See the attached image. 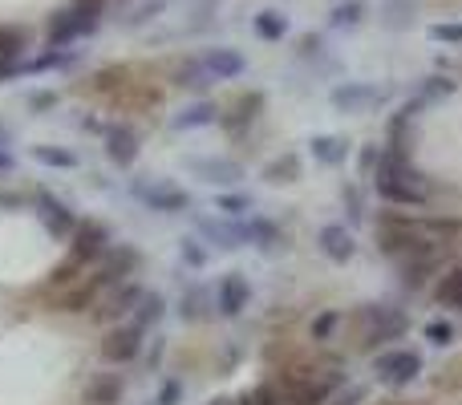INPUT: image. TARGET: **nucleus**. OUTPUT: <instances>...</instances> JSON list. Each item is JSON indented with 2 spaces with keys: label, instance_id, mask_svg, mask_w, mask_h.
I'll use <instances>...</instances> for the list:
<instances>
[{
  "label": "nucleus",
  "instance_id": "nucleus-12",
  "mask_svg": "<svg viewBox=\"0 0 462 405\" xmlns=\"http://www.w3.org/2000/svg\"><path fill=\"white\" fill-rule=\"evenodd\" d=\"M393 263H398L402 284L422 288L426 280H430L434 272L442 268V247H418V252H406L402 260H393Z\"/></svg>",
  "mask_w": 462,
  "mask_h": 405
},
{
  "label": "nucleus",
  "instance_id": "nucleus-43",
  "mask_svg": "<svg viewBox=\"0 0 462 405\" xmlns=\"http://www.w3.org/2000/svg\"><path fill=\"white\" fill-rule=\"evenodd\" d=\"M179 255H183V263H191V268H208V247H199V239H183Z\"/></svg>",
  "mask_w": 462,
  "mask_h": 405
},
{
  "label": "nucleus",
  "instance_id": "nucleus-16",
  "mask_svg": "<svg viewBox=\"0 0 462 405\" xmlns=\"http://www.w3.org/2000/svg\"><path fill=\"white\" fill-rule=\"evenodd\" d=\"M94 29H97L94 16H81V13H73V8H65V13H57L53 24H49V45L61 49V45H69V41H78V37H89Z\"/></svg>",
  "mask_w": 462,
  "mask_h": 405
},
{
  "label": "nucleus",
  "instance_id": "nucleus-17",
  "mask_svg": "<svg viewBox=\"0 0 462 405\" xmlns=\"http://www.w3.org/2000/svg\"><path fill=\"white\" fill-rule=\"evenodd\" d=\"M247 300H252V284H247L239 272H227V276L219 280V292H216L219 317H239V312L247 308Z\"/></svg>",
  "mask_w": 462,
  "mask_h": 405
},
{
  "label": "nucleus",
  "instance_id": "nucleus-40",
  "mask_svg": "<svg viewBox=\"0 0 462 405\" xmlns=\"http://www.w3.org/2000/svg\"><path fill=\"white\" fill-rule=\"evenodd\" d=\"M422 336L434 349H447V345H455V325H450V320H430V325L422 328Z\"/></svg>",
  "mask_w": 462,
  "mask_h": 405
},
{
  "label": "nucleus",
  "instance_id": "nucleus-49",
  "mask_svg": "<svg viewBox=\"0 0 462 405\" xmlns=\"http://www.w3.org/2000/svg\"><path fill=\"white\" fill-rule=\"evenodd\" d=\"M345 207H349V219L357 223L361 219V191L357 187H345Z\"/></svg>",
  "mask_w": 462,
  "mask_h": 405
},
{
  "label": "nucleus",
  "instance_id": "nucleus-23",
  "mask_svg": "<svg viewBox=\"0 0 462 405\" xmlns=\"http://www.w3.org/2000/svg\"><path fill=\"white\" fill-rule=\"evenodd\" d=\"M122 393H126V382L122 373H97L86 390V405H118Z\"/></svg>",
  "mask_w": 462,
  "mask_h": 405
},
{
  "label": "nucleus",
  "instance_id": "nucleus-37",
  "mask_svg": "<svg viewBox=\"0 0 462 405\" xmlns=\"http://www.w3.org/2000/svg\"><path fill=\"white\" fill-rule=\"evenodd\" d=\"M239 405H284V390L280 385H272V382H263V385H255V390H247L244 398H236Z\"/></svg>",
  "mask_w": 462,
  "mask_h": 405
},
{
  "label": "nucleus",
  "instance_id": "nucleus-31",
  "mask_svg": "<svg viewBox=\"0 0 462 405\" xmlns=\"http://www.w3.org/2000/svg\"><path fill=\"white\" fill-rule=\"evenodd\" d=\"M455 89H458V81L434 73V78H426L422 86H418V102H422V106H439V102H447V97H455Z\"/></svg>",
  "mask_w": 462,
  "mask_h": 405
},
{
  "label": "nucleus",
  "instance_id": "nucleus-48",
  "mask_svg": "<svg viewBox=\"0 0 462 405\" xmlns=\"http://www.w3.org/2000/svg\"><path fill=\"white\" fill-rule=\"evenodd\" d=\"M73 13H81V16H94V21H97V16H102V8H106V0H73Z\"/></svg>",
  "mask_w": 462,
  "mask_h": 405
},
{
  "label": "nucleus",
  "instance_id": "nucleus-22",
  "mask_svg": "<svg viewBox=\"0 0 462 405\" xmlns=\"http://www.w3.org/2000/svg\"><path fill=\"white\" fill-rule=\"evenodd\" d=\"M219 122V106L216 102H191L187 110H179L175 118H171V130H203V126H216Z\"/></svg>",
  "mask_w": 462,
  "mask_h": 405
},
{
  "label": "nucleus",
  "instance_id": "nucleus-18",
  "mask_svg": "<svg viewBox=\"0 0 462 405\" xmlns=\"http://www.w3.org/2000/svg\"><path fill=\"white\" fill-rule=\"evenodd\" d=\"M199 61H203V69H208L216 81H231V78H244V73H247V57L239 53V49H227V45L208 49Z\"/></svg>",
  "mask_w": 462,
  "mask_h": 405
},
{
  "label": "nucleus",
  "instance_id": "nucleus-19",
  "mask_svg": "<svg viewBox=\"0 0 462 405\" xmlns=\"http://www.w3.org/2000/svg\"><path fill=\"white\" fill-rule=\"evenodd\" d=\"M37 215H41V223H45L49 231H53L57 239H69L73 235V227H78V219H73V211L65 207L57 195H49V191H41L37 195Z\"/></svg>",
  "mask_w": 462,
  "mask_h": 405
},
{
  "label": "nucleus",
  "instance_id": "nucleus-20",
  "mask_svg": "<svg viewBox=\"0 0 462 405\" xmlns=\"http://www.w3.org/2000/svg\"><path fill=\"white\" fill-rule=\"evenodd\" d=\"M317 244L333 263H349L353 255H357V239H353V231L345 227V223H328V227H320Z\"/></svg>",
  "mask_w": 462,
  "mask_h": 405
},
{
  "label": "nucleus",
  "instance_id": "nucleus-46",
  "mask_svg": "<svg viewBox=\"0 0 462 405\" xmlns=\"http://www.w3.org/2000/svg\"><path fill=\"white\" fill-rule=\"evenodd\" d=\"M183 401V382H162V390H159V398H154V405H179Z\"/></svg>",
  "mask_w": 462,
  "mask_h": 405
},
{
  "label": "nucleus",
  "instance_id": "nucleus-2",
  "mask_svg": "<svg viewBox=\"0 0 462 405\" xmlns=\"http://www.w3.org/2000/svg\"><path fill=\"white\" fill-rule=\"evenodd\" d=\"M374 187L390 207H426L430 203V183L426 175L393 146H382V159L374 170Z\"/></svg>",
  "mask_w": 462,
  "mask_h": 405
},
{
  "label": "nucleus",
  "instance_id": "nucleus-51",
  "mask_svg": "<svg viewBox=\"0 0 462 405\" xmlns=\"http://www.w3.org/2000/svg\"><path fill=\"white\" fill-rule=\"evenodd\" d=\"M29 106H32V110H53V106H57V94H32Z\"/></svg>",
  "mask_w": 462,
  "mask_h": 405
},
{
  "label": "nucleus",
  "instance_id": "nucleus-21",
  "mask_svg": "<svg viewBox=\"0 0 462 405\" xmlns=\"http://www.w3.org/2000/svg\"><path fill=\"white\" fill-rule=\"evenodd\" d=\"M195 227H199V235H203V239H211V244H216L219 252H236V247H244V244H247V235H244V223L199 219V223H195Z\"/></svg>",
  "mask_w": 462,
  "mask_h": 405
},
{
  "label": "nucleus",
  "instance_id": "nucleus-53",
  "mask_svg": "<svg viewBox=\"0 0 462 405\" xmlns=\"http://www.w3.org/2000/svg\"><path fill=\"white\" fill-rule=\"evenodd\" d=\"M208 405H239L236 398H216V401H208Z\"/></svg>",
  "mask_w": 462,
  "mask_h": 405
},
{
  "label": "nucleus",
  "instance_id": "nucleus-54",
  "mask_svg": "<svg viewBox=\"0 0 462 405\" xmlns=\"http://www.w3.org/2000/svg\"><path fill=\"white\" fill-rule=\"evenodd\" d=\"M0 143H5V130H0Z\"/></svg>",
  "mask_w": 462,
  "mask_h": 405
},
{
  "label": "nucleus",
  "instance_id": "nucleus-15",
  "mask_svg": "<svg viewBox=\"0 0 462 405\" xmlns=\"http://www.w3.org/2000/svg\"><path fill=\"white\" fill-rule=\"evenodd\" d=\"M187 170L211 187H236L244 179V167L236 159H187Z\"/></svg>",
  "mask_w": 462,
  "mask_h": 405
},
{
  "label": "nucleus",
  "instance_id": "nucleus-29",
  "mask_svg": "<svg viewBox=\"0 0 462 405\" xmlns=\"http://www.w3.org/2000/svg\"><path fill=\"white\" fill-rule=\"evenodd\" d=\"M252 29L260 41H284L288 37V16L280 8H263V13L252 16Z\"/></svg>",
  "mask_w": 462,
  "mask_h": 405
},
{
  "label": "nucleus",
  "instance_id": "nucleus-27",
  "mask_svg": "<svg viewBox=\"0 0 462 405\" xmlns=\"http://www.w3.org/2000/svg\"><path fill=\"white\" fill-rule=\"evenodd\" d=\"M434 304H439V308H462V263H455V268H447L439 276Z\"/></svg>",
  "mask_w": 462,
  "mask_h": 405
},
{
  "label": "nucleus",
  "instance_id": "nucleus-24",
  "mask_svg": "<svg viewBox=\"0 0 462 405\" xmlns=\"http://www.w3.org/2000/svg\"><path fill=\"white\" fill-rule=\"evenodd\" d=\"M263 183H272V187L300 183V154L284 151V154H276L272 162H263Z\"/></svg>",
  "mask_w": 462,
  "mask_h": 405
},
{
  "label": "nucleus",
  "instance_id": "nucleus-45",
  "mask_svg": "<svg viewBox=\"0 0 462 405\" xmlns=\"http://www.w3.org/2000/svg\"><path fill=\"white\" fill-rule=\"evenodd\" d=\"M203 304H208V296H203L199 288H191V292L183 296V317L187 320H199L203 317Z\"/></svg>",
  "mask_w": 462,
  "mask_h": 405
},
{
  "label": "nucleus",
  "instance_id": "nucleus-32",
  "mask_svg": "<svg viewBox=\"0 0 462 405\" xmlns=\"http://www.w3.org/2000/svg\"><path fill=\"white\" fill-rule=\"evenodd\" d=\"M244 235H247V244H255L260 252H276V247H280V227H276V223H268V219L244 223Z\"/></svg>",
  "mask_w": 462,
  "mask_h": 405
},
{
  "label": "nucleus",
  "instance_id": "nucleus-14",
  "mask_svg": "<svg viewBox=\"0 0 462 405\" xmlns=\"http://www.w3.org/2000/svg\"><path fill=\"white\" fill-rule=\"evenodd\" d=\"M134 195L151 207V211H162V215H179L191 207V195L179 191V187H167V183H134Z\"/></svg>",
  "mask_w": 462,
  "mask_h": 405
},
{
  "label": "nucleus",
  "instance_id": "nucleus-36",
  "mask_svg": "<svg viewBox=\"0 0 462 405\" xmlns=\"http://www.w3.org/2000/svg\"><path fill=\"white\" fill-rule=\"evenodd\" d=\"M81 272H86V263H78V260H73V255H69V260H65V263H57V268H53V276H49L45 292H61V288H69L73 280L81 276Z\"/></svg>",
  "mask_w": 462,
  "mask_h": 405
},
{
  "label": "nucleus",
  "instance_id": "nucleus-34",
  "mask_svg": "<svg viewBox=\"0 0 462 405\" xmlns=\"http://www.w3.org/2000/svg\"><path fill=\"white\" fill-rule=\"evenodd\" d=\"M32 159L41 167H57V170H78V154L65 146H32Z\"/></svg>",
  "mask_w": 462,
  "mask_h": 405
},
{
  "label": "nucleus",
  "instance_id": "nucleus-8",
  "mask_svg": "<svg viewBox=\"0 0 462 405\" xmlns=\"http://www.w3.org/2000/svg\"><path fill=\"white\" fill-rule=\"evenodd\" d=\"M97 296H102V280L94 272H81L69 288L49 292V304H53V312H86V308H94Z\"/></svg>",
  "mask_w": 462,
  "mask_h": 405
},
{
  "label": "nucleus",
  "instance_id": "nucleus-38",
  "mask_svg": "<svg viewBox=\"0 0 462 405\" xmlns=\"http://www.w3.org/2000/svg\"><path fill=\"white\" fill-rule=\"evenodd\" d=\"M216 211L231 215V219H244V215L252 211V195H244V191H227V195H219V199H216Z\"/></svg>",
  "mask_w": 462,
  "mask_h": 405
},
{
  "label": "nucleus",
  "instance_id": "nucleus-13",
  "mask_svg": "<svg viewBox=\"0 0 462 405\" xmlns=\"http://www.w3.org/2000/svg\"><path fill=\"white\" fill-rule=\"evenodd\" d=\"M102 143H106V159L114 167H134L138 159V130L126 126V122H110L102 130Z\"/></svg>",
  "mask_w": 462,
  "mask_h": 405
},
{
  "label": "nucleus",
  "instance_id": "nucleus-39",
  "mask_svg": "<svg viewBox=\"0 0 462 405\" xmlns=\"http://www.w3.org/2000/svg\"><path fill=\"white\" fill-rule=\"evenodd\" d=\"M21 49H24V29L0 24V61H8V57H21Z\"/></svg>",
  "mask_w": 462,
  "mask_h": 405
},
{
  "label": "nucleus",
  "instance_id": "nucleus-35",
  "mask_svg": "<svg viewBox=\"0 0 462 405\" xmlns=\"http://www.w3.org/2000/svg\"><path fill=\"white\" fill-rule=\"evenodd\" d=\"M175 86H183V89H208V86H216V78L203 69V61H183L175 69Z\"/></svg>",
  "mask_w": 462,
  "mask_h": 405
},
{
  "label": "nucleus",
  "instance_id": "nucleus-50",
  "mask_svg": "<svg viewBox=\"0 0 462 405\" xmlns=\"http://www.w3.org/2000/svg\"><path fill=\"white\" fill-rule=\"evenodd\" d=\"M361 401H365V390H349V393H341V398H333L325 405H361Z\"/></svg>",
  "mask_w": 462,
  "mask_h": 405
},
{
  "label": "nucleus",
  "instance_id": "nucleus-9",
  "mask_svg": "<svg viewBox=\"0 0 462 405\" xmlns=\"http://www.w3.org/2000/svg\"><path fill=\"white\" fill-rule=\"evenodd\" d=\"M138 272V252L130 244H110L106 247V255L97 260L94 276L102 280V288H114V284H126L130 276Z\"/></svg>",
  "mask_w": 462,
  "mask_h": 405
},
{
  "label": "nucleus",
  "instance_id": "nucleus-25",
  "mask_svg": "<svg viewBox=\"0 0 462 405\" xmlns=\"http://www.w3.org/2000/svg\"><path fill=\"white\" fill-rule=\"evenodd\" d=\"M309 151H312V159H317L320 167H341V162L349 159V143H345L341 134H317L309 143Z\"/></svg>",
  "mask_w": 462,
  "mask_h": 405
},
{
  "label": "nucleus",
  "instance_id": "nucleus-26",
  "mask_svg": "<svg viewBox=\"0 0 462 405\" xmlns=\"http://www.w3.org/2000/svg\"><path fill=\"white\" fill-rule=\"evenodd\" d=\"M418 21V0H382V29L406 32Z\"/></svg>",
  "mask_w": 462,
  "mask_h": 405
},
{
  "label": "nucleus",
  "instance_id": "nucleus-3",
  "mask_svg": "<svg viewBox=\"0 0 462 405\" xmlns=\"http://www.w3.org/2000/svg\"><path fill=\"white\" fill-rule=\"evenodd\" d=\"M357 320H361V345L365 349H374L382 341H398L406 333V317L398 308H385V304H365L357 312Z\"/></svg>",
  "mask_w": 462,
  "mask_h": 405
},
{
  "label": "nucleus",
  "instance_id": "nucleus-42",
  "mask_svg": "<svg viewBox=\"0 0 462 405\" xmlns=\"http://www.w3.org/2000/svg\"><path fill=\"white\" fill-rule=\"evenodd\" d=\"M69 61V57L61 53V49H49V53H41V57H32L29 65H24V73H41V69H61V65Z\"/></svg>",
  "mask_w": 462,
  "mask_h": 405
},
{
  "label": "nucleus",
  "instance_id": "nucleus-47",
  "mask_svg": "<svg viewBox=\"0 0 462 405\" xmlns=\"http://www.w3.org/2000/svg\"><path fill=\"white\" fill-rule=\"evenodd\" d=\"M377 159H382V146H377V143H369L365 151H361V175H365V179H374Z\"/></svg>",
  "mask_w": 462,
  "mask_h": 405
},
{
  "label": "nucleus",
  "instance_id": "nucleus-44",
  "mask_svg": "<svg viewBox=\"0 0 462 405\" xmlns=\"http://www.w3.org/2000/svg\"><path fill=\"white\" fill-rule=\"evenodd\" d=\"M337 325H341V317H337V312H320L317 320H312V341H328V336L337 333Z\"/></svg>",
  "mask_w": 462,
  "mask_h": 405
},
{
  "label": "nucleus",
  "instance_id": "nucleus-6",
  "mask_svg": "<svg viewBox=\"0 0 462 405\" xmlns=\"http://www.w3.org/2000/svg\"><path fill=\"white\" fill-rule=\"evenodd\" d=\"M143 345H146V328L134 325V320H122L102 336V361L106 365H130L143 353Z\"/></svg>",
  "mask_w": 462,
  "mask_h": 405
},
{
  "label": "nucleus",
  "instance_id": "nucleus-4",
  "mask_svg": "<svg viewBox=\"0 0 462 405\" xmlns=\"http://www.w3.org/2000/svg\"><path fill=\"white\" fill-rule=\"evenodd\" d=\"M328 102L341 114H369L390 102V89L377 86V81H341V86L328 94Z\"/></svg>",
  "mask_w": 462,
  "mask_h": 405
},
{
  "label": "nucleus",
  "instance_id": "nucleus-11",
  "mask_svg": "<svg viewBox=\"0 0 462 405\" xmlns=\"http://www.w3.org/2000/svg\"><path fill=\"white\" fill-rule=\"evenodd\" d=\"M102 300H97V320H126V317H134V308H138V300H143V292L146 288H138V284H114V288H102Z\"/></svg>",
  "mask_w": 462,
  "mask_h": 405
},
{
  "label": "nucleus",
  "instance_id": "nucleus-33",
  "mask_svg": "<svg viewBox=\"0 0 462 405\" xmlns=\"http://www.w3.org/2000/svg\"><path fill=\"white\" fill-rule=\"evenodd\" d=\"M162 317H167V300H162V292H143V300H138V308H134V325L154 328Z\"/></svg>",
  "mask_w": 462,
  "mask_h": 405
},
{
  "label": "nucleus",
  "instance_id": "nucleus-28",
  "mask_svg": "<svg viewBox=\"0 0 462 405\" xmlns=\"http://www.w3.org/2000/svg\"><path fill=\"white\" fill-rule=\"evenodd\" d=\"M365 13H369L365 0H337L333 13H328V29H337V32L357 29V24L365 21Z\"/></svg>",
  "mask_w": 462,
  "mask_h": 405
},
{
  "label": "nucleus",
  "instance_id": "nucleus-1",
  "mask_svg": "<svg viewBox=\"0 0 462 405\" xmlns=\"http://www.w3.org/2000/svg\"><path fill=\"white\" fill-rule=\"evenodd\" d=\"M462 235V219H418L410 211H385L377 219V247L390 260H402L418 247H442Z\"/></svg>",
  "mask_w": 462,
  "mask_h": 405
},
{
  "label": "nucleus",
  "instance_id": "nucleus-5",
  "mask_svg": "<svg viewBox=\"0 0 462 405\" xmlns=\"http://www.w3.org/2000/svg\"><path fill=\"white\" fill-rule=\"evenodd\" d=\"M374 373L382 377L390 390H406V385H414L418 373H422V357H418L414 349H385L374 357Z\"/></svg>",
  "mask_w": 462,
  "mask_h": 405
},
{
  "label": "nucleus",
  "instance_id": "nucleus-7",
  "mask_svg": "<svg viewBox=\"0 0 462 405\" xmlns=\"http://www.w3.org/2000/svg\"><path fill=\"white\" fill-rule=\"evenodd\" d=\"M337 382V373H292L284 382V405H325Z\"/></svg>",
  "mask_w": 462,
  "mask_h": 405
},
{
  "label": "nucleus",
  "instance_id": "nucleus-10",
  "mask_svg": "<svg viewBox=\"0 0 462 405\" xmlns=\"http://www.w3.org/2000/svg\"><path fill=\"white\" fill-rule=\"evenodd\" d=\"M106 247H110V231L102 227V223L94 219H78V227H73L69 235V255L78 263H94L106 255Z\"/></svg>",
  "mask_w": 462,
  "mask_h": 405
},
{
  "label": "nucleus",
  "instance_id": "nucleus-30",
  "mask_svg": "<svg viewBox=\"0 0 462 405\" xmlns=\"http://www.w3.org/2000/svg\"><path fill=\"white\" fill-rule=\"evenodd\" d=\"M260 110H263V94H244L236 106H231L227 118H219V122H224L227 130H244L247 122H255V114Z\"/></svg>",
  "mask_w": 462,
  "mask_h": 405
},
{
  "label": "nucleus",
  "instance_id": "nucleus-52",
  "mask_svg": "<svg viewBox=\"0 0 462 405\" xmlns=\"http://www.w3.org/2000/svg\"><path fill=\"white\" fill-rule=\"evenodd\" d=\"M312 53H320V37H317V32L300 37V57H312Z\"/></svg>",
  "mask_w": 462,
  "mask_h": 405
},
{
  "label": "nucleus",
  "instance_id": "nucleus-41",
  "mask_svg": "<svg viewBox=\"0 0 462 405\" xmlns=\"http://www.w3.org/2000/svg\"><path fill=\"white\" fill-rule=\"evenodd\" d=\"M430 41H434V45H462V21L430 24Z\"/></svg>",
  "mask_w": 462,
  "mask_h": 405
}]
</instances>
